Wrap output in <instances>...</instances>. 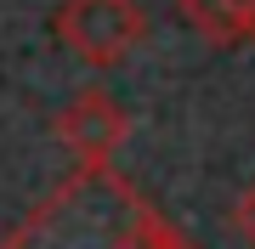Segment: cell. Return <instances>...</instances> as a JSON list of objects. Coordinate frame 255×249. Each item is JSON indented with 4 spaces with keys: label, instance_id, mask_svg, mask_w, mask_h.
Segmentation results:
<instances>
[{
    "label": "cell",
    "instance_id": "2",
    "mask_svg": "<svg viewBox=\"0 0 255 249\" xmlns=\"http://www.w3.org/2000/svg\"><path fill=\"white\" fill-rule=\"evenodd\" d=\"M125 130H130L125 108H119L102 85L74 91V102L57 113V142H63L85 170H102V165H108V159L119 153V142H125Z\"/></svg>",
    "mask_w": 255,
    "mask_h": 249
},
{
    "label": "cell",
    "instance_id": "5",
    "mask_svg": "<svg viewBox=\"0 0 255 249\" xmlns=\"http://www.w3.org/2000/svg\"><path fill=\"white\" fill-rule=\"evenodd\" d=\"M233 221H238V238H244L255 249V181L244 187V198H238V210H233Z\"/></svg>",
    "mask_w": 255,
    "mask_h": 249
},
{
    "label": "cell",
    "instance_id": "1",
    "mask_svg": "<svg viewBox=\"0 0 255 249\" xmlns=\"http://www.w3.org/2000/svg\"><path fill=\"white\" fill-rule=\"evenodd\" d=\"M147 17L136 0H63L57 6V40L91 68H114L142 46Z\"/></svg>",
    "mask_w": 255,
    "mask_h": 249
},
{
    "label": "cell",
    "instance_id": "3",
    "mask_svg": "<svg viewBox=\"0 0 255 249\" xmlns=\"http://www.w3.org/2000/svg\"><path fill=\"white\" fill-rule=\"evenodd\" d=\"M182 17L210 46H238L255 34V0H182Z\"/></svg>",
    "mask_w": 255,
    "mask_h": 249
},
{
    "label": "cell",
    "instance_id": "4",
    "mask_svg": "<svg viewBox=\"0 0 255 249\" xmlns=\"http://www.w3.org/2000/svg\"><path fill=\"white\" fill-rule=\"evenodd\" d=\"M119 249H193L176 227H164L153 210H136V227L119 238Z\"/></svg>",
    "mask_w": 255,
    "mask_h": 249
}]
</instances>
